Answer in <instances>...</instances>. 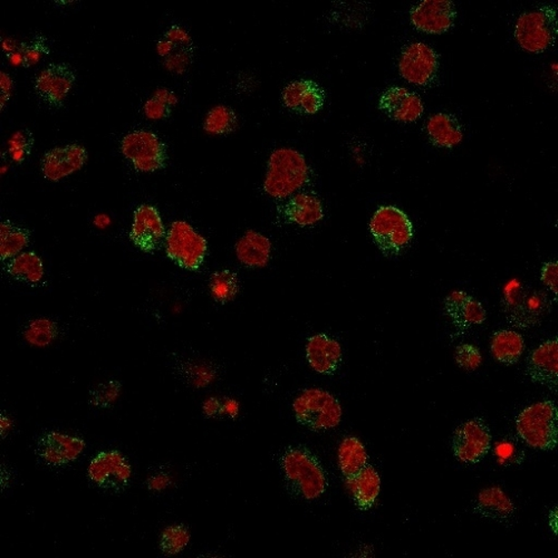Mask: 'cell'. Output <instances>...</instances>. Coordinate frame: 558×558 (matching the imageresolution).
Masks as SVG:
<instances>
[{"instance_id":"cell-4","label":"cell","mask_w":558,"mask_h":558,"mask_svg":"<svg viewBox=\"0 0 558 558\" xmlns=\"http://www.w3.org/2000/svg\"><path fill=\"white\" fill-rule=\"evenodd\" d=\"M516 431L528 446L552 451L558 443V410L553 401H542L523 409L516 419Z\"/></svg>"},{"instance_id":"cell-22","label":"cell","mask_w":558,"mask_h":558,"mask_svg":"<svg viewBox=\"0 0 558 558\" xmlns=\"http://www.w3.org/2000/svg\"><path fill=\"white\" fill-rule=\"evenodd\" d=\"M306 358L315 372L333 375L342 363V347L326 334H316L306 344Z\"/></svg>"},{"instance_id":"cell-40","label":"cell","mask_w":558,"mask_h":558,"mask_svg":"<svg viewBox=\"0 0 558 558\" xmlns=\"http://www.w3.org/2000/svg\"><path fill=\"white\" fill-rule=\"evenodd\" d=\"M8 152L13 161L22 163L31 156L34 147L33 133L27 128L15 132L7 143Z\"/></svg>"},{"instance_id":"cell-34","label":"cell","mask_w":558,"mask_h":558,"mask_svg":"<svg viewBox=\"0 0 558 558\" xmlns=\"http://www.w3.org/2000/svg\"><path fill=\"white\" fill-rule=\"evenodd\" d=\"M209 289L212 299L220 304L231 302L239 293V279L234 271L222 269L211 275Z\"/></svg>"},{"instance_id":"cell-28","label":"cell","mask_w":558,"mask_h":558,"mask_svg":"<svg viewBox=\"0 0 558 558\" xmlns=\"http://www.w3.org/2000/svg\"><path fill=\"white\" fill-rule=\"evenodd\" d=\"M491 350L498 362L512 365L521 359L525 350V340L520 333L511 330H498L492 335Z\"/></svg>"},{"instance_id":"cell-39","label":"cell","mask_w":558,"mask_h":558,"mask_svg":"<svg viewBox=\"0 0 558 558\" xmlns=\"http://www.w3.org/2000/svg\"><path fill=\"white\" fill-rule=\"evenodd\" d=\"M57 337V325L46 319L36 320L25 330V339L36 347H46Z\"/></svg>"},{"instance_id":"cell-32","label":"cell","mask_w":558,"mask_h":558,"mask_svg":"<svg viewBox=\"0 0 558 558\" xmlns=\"http://www.w3.org/2000/svg\"><path fill=\"white\" fill-rule=\"evenodd\" d=\"M51 53L46 37L36 36L29 42L19 44L17 51L8 56L14 66L32 67Z\"/></svg>"},{"instance_id":"cell-23","label":"cell","mask_w":558,"mask_h":558,"mask_svg":"<svg viewBox=\"0 0 558 558\" xmlns=\"http://www.w3.org/2000/svg\"><path fill=\"white\" fill-rule=\"evenodd\" d=\"M283 218L300 227L319 224L324 218L322 202L318 197L300 192L289 197V200L279 211Z\"/></svg>"},{"instance_id":"cell-2","label":"cell","mask_w":558,"mask_h":558,"mask_svg":"<svg viewBox=\"0 0 558 558\" xmlns=\"http://www.w3.org/2000/svg\"><path fill=\"white\" fill-rule=\"evenodd\" d=\"M310 178L305 157L291 147L271 152L264 180V191L275 199H286L302 189Z\"/></svg>"},{"instance_id":"cell-44","label":"cell","mask_w":558,"mask_h":558,"mask_svg":"<svg viewBox=\"0 0 558 558\" xmlns=\"http://www.w3.org/2000/svg\"><path fill=\"white\" fill-rule=\"evenodd\" d=\"M541 279L553 294H558V263L557 261H548L543 265Z\"/></svg>"},{"instance_id":"cell-16","label":"cell","mask_w":558,"mask_h":558,"mask_svg":"<svg viewBox=\"0 0 558 558\" xmlns=\"http://www.w3.org/2000/svg\"><path fill=\"white\" fill-rule=\"evenodd\" d=\"M86 446V441L81 438L51 431L39 437L36 454L44 465L58 468L76 461Z\"/></svg>"},{"instance_id":"cell-18","label":"cell","mask_w":558,"mask_h":558,"mask_svg":"<svg viewBox=\"0 0 558 558\" xmlns=\"http://www.w3.org/2000/svg\"><path fill=\"white\" fill-rule=\"evenodd\" d=\"M379 108L392 120L402 123L418 121L424 111L421 98L416 93L400 86L389 87L382 93Z\"/></svg>"},{"instance_id":"cell-9","label":"cell","mask_w":558,"mask_h":558,"mask_svg":"<svg viewBox=\"0 0 558 558\" xmlns=\"http://www.w3.org/2000/svg\"><path fill=\"white\" fill-rule=\"evenodd\" d=\"M121 152L139 172L152 174L167 167L166 143L151 131L137 130L127 133L121 141Z\"/></svg>"},{"instance_id":"cell-47","label":"cell","mask_w":558,"mask_h":558,"mask_svg":"<svg viewBox=\"0 0 558 558\" xmlns=\"http://www.w3.org/2000/svg\"><path fill=\"white\" fill-rule=\"evenodd\" d=\"M221 404L219 400L214 397L206 400L204 403V413L208 418H215L221 414Z\"/></svg>"},{"instance_id":"cell-6","label":"cell","mask_w":558,"mask_h":558,"mask_svg":"<svg viewBox=\"0 0 558 558\" xmlns=\"http://www.w3.org/2000/svg\"><path fill=\"white\" fill-rule=\"evenodd\" d=\"M370 231L380 250L387 256L401 254L411 243L413 225L407 214L394 206H383L374 212Z\"/></svg>"},{"instance_id":"cell-12","label":"cell","mask_w":558,"mask_h":558,"mask_svg":"<svg viewBox=\"0 0 558 558\" xmlns=\"http://www.w3.org/2000/svg\"><path fill=\"white\" fill-rule=\"evenodd\" d=\"M439 56L423 43L409 46L399 59V72L404 80L418 86H428L438 76Z\"/></svg>"},{"instance_id":"cell-19","label":"cell","mask_w":558,"mask_h":558,"mask_svg":"<svg viewBox=\"0 0 558 558\" xmlns=\"http://www.w3.org/2000/svg\"><path fill=\"white\" fill-rule=\"evenodd\" d=\"M527 374L533 382L557 391L558 340H548L533 350L528 358Z\"/></svg>"},{"instance_id":"cell-1","label":"cell","mask_w":558,"mask_h":558,"mask_svg":"<svg viewBox=\"0 0 558 558\" xmlns=\"http://www.w3.org/2000/svg\"><path fill=\"white\" fill-rule=\"evenodd\" d=\"M286 487L291 495L306 501L318 500L329 486L328 475L320 459L304 446H291L280 457Z\"/></svg>"},{"instance_id":"cell-24","label":"cell","mask_w":558,"mask_h":558,"mask_svg":"<svg viewBox=\"0 0 558 558\" xmlns=\"http://www.w3.org/2000/svg\"><path fill=\"white\" fill-rule=\"evenodd\" d=\"M473 511L477 515L498 522H510L516 512L515 503L501 487L482 489L478 493Z\"/></svg>"},{"instance_id":"cell-27","label":"cell","mask_w":558,"mask_h":558,"mask_svg":"<svg viewBox=\"0 0 558 558\" xmlns=\"http://www.w3.org/2000/svg\"><path fill=\"white\" fill-rule=\"evenodd\" d=\"M429 140L434 147H453L463 140V132L457 117L448 113H437L427 123Z\"/></svg>"},{"instance_id":"cell-45","label":"cell","mask_w":558,"mask_h":558,"mask_svg":"<svg viewBox=\"0 0 558 558\" xmlns=\"http://www.w3.org/2000/svg\"><path fill=\"white\" fill-rule=\"evenodd\" d=\"M165 38L171 43H174L177 46H191L192 39L184 28L180 26H172L169 31L166 33Z\"/></svg>"},{"instance_id":"cell-31","label":"cell","mask_w":558,"mask_h":558,"mask_svg":"<svg viewBox=\"0 0 558 558\" xmlns=\"http://www.w3.org/2000/svg\"><path fill=\"white\" fill-rule=\"evenodd\" d=\"M31 241V233L21 226L6 220L0 224V259L8 261L22 254Z\"/></svg>"},{"instance_id":"cell-8","label":"cell","mask_w":558,"mask_h":558,"mask_svg":"<svg viewBox=\"0 0 558 558\" xmlns=\"http://www.w3.org/2000/svg\"><path fill=\"white\" fill-rule=\"evenodd\" d=\"M167 256L181 269L198 270L208 253V243L187 221L172 222L166 237Z\"/></svg>"},{"instance_id":"cell-10","label":"cell","mask_w":558,"mask_h":558,"mask_svg":"<svg viewBox=\"0 0 558 558\" xmlns=\"http://www.w3.org/2000/svg\"><path fill=\"white\" fill-rule=\"evenodd\" d=\"M492 432L485 420H468L456 429L452 437V451L459 462L475 465L492 449Z\"/></svg>"},{"instance_id":"cell-46","label":"cell","mask_w":558,"mask_h":558,"mask_svg":"<svg viewBox=\"0 0 558 558\" xmlns=\"http://www.w3.org/2000/svg\"><path fill=\"white\" fill-rule=\"evenodd\" d=\"M0 87H2V97H0V107L2 111L6 107L9 98L12 96L14 82L7 73H0Z\"/></svg>"},{"instance_id":"cell-36","label":"cell","mask_w":558,"mask_h":558,"mask_svg":"<svg viewBox=\"0 0 558 558\" xmlns=\"http://www.w3.org/2000/svg\"><path fill=\"white\" fill-rule=\"evenodd\" d=\"M493 453L502 467L522 465L525 459V451L522 444L513 437H506L497 441Z\"/></svg>"},{"instance_id":"cell-33","label":"cell","mask_w":558,"mask_h":558,"mask_svg":"<svg viewBox=\"0 0 558 558\" xmlns=\"http://www.w3.org/2000/svg\"><path fill=\"white\" fill-rule=\"evenodd\" d=\"M238 127V117L233 108L226 106H217L207 113L204 121V131L210 136H227Z\"/></svg>"},{"instance_id":"cell-51","label":"cell","mask_w":558,"mask_h":558,"mask_svg":"<svg viewBox=\"0 0 558 558\" xmlns=\"http://www.w3.org/2000/svg\"><path fill=\"white\" fill-rule=\"evenodd\" d=\"M93 222H94V225H96L97 228H100V229H106L107 227L111 225L110 217L105 214L97 215L96 218H94Z\"/></svg>"},{"instance_id":"cell-21","label":"cell","mask_w":558,"mask_h":558,"mask_svg":"<svg viewBox=\"0 0 558 558\" xmlns=\"http://www.w3.org/2000/svg\"><path fill=\"white\" fill-rule=\"evenodd\" d=\"M284 106L300 115L313 116L322 110L325 92L313 80H299L289 84L283 91Z\"/></svg>"},{"instance_id":"cell-37","label":"cell","mask_w":558,"mask_h":558,"mask_svg":"<svg viewBox=\"0 0 558 558\" xmlns=\"http://www.w3.org/2000/svg\"><path fill=\"white\" fill-rule=\"evenodd\" d=\"M179 370L182 378L195 388H205L217 377L216 368L206 362H186Z\"/></svg>"},{"instance_id":"cell-38","label":"cell","mask_w":558,"mask_h":558,"mask_svg":"<svg viewBox=\"0 0 558 558\" xmlns=\"http://www.w3.org/2000/svg\"><path fill=\"white\" fill-rule=\"evenodd\" d=\"M122 391V384L117 380H107L98 383L90 391V402L92 407L108 409L116 403Z\"/></svg>"},{"instance_id":"cell-53","label":"cell","mask_w":558,"mask_h":558,"mask_svg":"<svg viewBox=\"0 0 558 558\" xmlns=\"http://www.w3.org/2000/svg\"><path fill=\"white\" fill-rule=\"evenodd\" d=\"M12 427V422L9 418L2 414V437H6V434L9 432V429Z\"/></svg>"},{"instance_id":"cell-15","label":"cell","mask_w":558,"mask_h":558,"mask_svg":"<svg viewBox=\"0 0 558 558\" xmlns=\"http://www.w3.org/2000/svg\"><path fill=\"white\" fill-rule=\"evenodd\" d=\"M457 11L451 0H423L410 12V21L419 32L441 36L453 27Z\"/></svg>"},{"instance_id":"cell-13","label":"cell","mask_w":558,"mask_h":558,"mask_svg":"<svg viewBox=\"0 0 558 558\" xmlns=\"http://www.w3.org/2000/svg\"><path fill=\"white\" fill-rule=\"evenodd\" d=\"M76 82V72L68 64L53 63L38 74L34 90L36 96L52 107H61Z\"/></svg>"},{"instance_id":"cell-52","label":"cell","mask_w":558,"mask_h":558,"mask_svg":"<svg viewBox=\"0 0 558 558\" xmlns=\"http://www.w3.org/2000/svg\"><path fill=\"white\" fill-rule=\"evenodd\" d=\"M167 482H169V481H167V478L166 476L151 478L149 481V487L151 489H157V491H159V489L166 487Z\"/></svg>"},{"instance_id":"cell-48","label":"cell","mask_w":558,"mask_h":558,"mask_svg":"<svg viewBox=\"0 0 558 558\" xmlns=\"http://www.w3.org/2000/svg\"><path fill=\"white\" fill-rule=\"evenodd\" d=\"M153 97L157 98L163 103L169 107H174L178 103V97L174 92L167 90V88H157V90L153 94Z\"/></svg>"},{"instance_id":"cell-35","label":"cell","mask_w":558,"mask_h":558,"mask_svg":"<svg viewBox=\"0 0 558 558\" xmlns=\"http://www.w3.org/2000/svg\"><path fill=\"white\" fill-rule=\"evenodd\" d=\"M189 542V528L185 525L170 526L162 533L160 550L167 556H174L184 551Z\"/></svg>"},{"instance_id":"cell-42","label":"cell","mask_w":558,"mask_h":558,"mask_svg":"<svg viewBox=\"0 0 558 558\" xmlns=\"http://www.w3.org/2000/svg\"><path fill=\"white\" fill-rule=\"evenodd\" d=\"M191 56V46L180 47L178 51H175L171 56L166 58L165 66L167 70L171 72L182 74L186 71L188 66H189Z\"/></svg>"},{"instance_id":"cell-43","label":"cell","mask_w":558,"mask_h":558,"mask_svg":"<svg viewBox=\"0 0 558 558\" xmlns=\"http://www.w3.org/2000/svg\"><path fill=\"white\" fill-rule=\"evenodd\" d=\"M143 112H145V116L149 118V120H165V118L171 116V107L152 96L146 102L145 107H143Z\"/></svg>"},{"instance_id":"cell-50","label":"cell","mask_w":558,"mask_h":558,"mask_svg":"<svg viewBox=\"0 0 558 558\" xmlns=\"http://www.w3.org/2000/svg\"><path fill=\"white\" fill-rule=\"evenodd\" d=\"M176 47H179L175 46L174 43L167 41V39H162L157 46V52L162 57H167L171 56L172 53L176 51Z\"/></svg>"},{"instance_id":"cell-29","label":"cell","mask_w":558,"mask_h":558,"mask_svg":"<svg viewBox=\"0 0 558 558\" xmlns=\"http://www.w3.org/2000/svg\"><path fill=\"white\" fill-rule=\"evenodd\" d=\"M339 465L345 479L358 475L369 465V454L364 444L355 437L345 438L339 448Z\"/></svg>"},{"instance_id":"cell-17","label":"cell","mask_w":558,"mask_h":558,"mask_svg":"<svg viewBox=\"0 0 558 558\" xmlns=\"http://www.w3.org/2000/svg\"><path fill=\"white\" fill-rule=\"evenodd\" d=\"M88 159L86 147L67 145L54 147L42 157V174L46 179L58 182L80 171Z\"/></svg>"},{"instance_id":"cell-11","label":"cell","mask_w":558,"mask_h":558,"mask_svg":"<svg viewBox=\"0 0 558 558\" xmlns=\"http://www.w3.org/2000/svg\"><path fill=\"white\" fill-rule=\"evenodd\" d=\"M131 475L130 463L117 451L97 453L87 469L88 479L94 485L105 491L117 492L128 486Z\"/></svg>"},{"instance_id":"cell-25","label":"cell","mask_w":558,"mask_h":558,"mask_svg":"<svg viewBox=\"0 0 558 558\" xmlns=\"http://www.w3.org/2000/svg\"><path fill=\"white\" fill-rule=\"evenodd\" d=\"M237 259L249 269H264L271 259L273 245L268 237L255 230H247L235 246Z\"/></svg>"},{"instance_id":"cell-5","label":"cell","mask_w":558,"mask_h":558,"mask_svg":"<svg viewBox=\"0 0 558 558\" xmlns=\"http://www.w3.org/2000/svg\"><path fill=\"white\" fill-rule=\"evenodd\" d=\"M293 410L298 422L313 431L337 428L343 413L339 400L318 388L304 390L294 400Z\"/></svg>"},{"instance_id":"cell-20","label":"cell","mask_w":558,"mask_h":558,"mask_svg":"<svg viewBox=\"0 0 558 558\" xmlns=\"http://www.w3.org/2000/svg\"><path fill=\"white\" fill-rule=\"evenodd\" d=\"M444 310L451 319L457 332L461 334L472 326L482 324L487 319L482 304L462 290H454L447 296L444 299Z\"/></svg>"},{"instance_id":"cell-49","label":"cell","mask_w":558,"mask_h":558,"mask_svg":"<svg viewBox=\"0 0 558 558\" xmlns=\"http://www.w3.org/2000/svg\"><path fill=\"white\" fill-rule=\"evenodd\" d=\"M238 412L239 403L234 399H227L226 401L221 404V414H226V416L235 418Z\"/></svg>"},{"instance_id":"cell-3","label":"cell","mask_w":558,"mask_h":558,"mask_svg":"<svg viewBox=\"0 0 558 558\" xmlns=\"http://www.w3.org/2000/svg\"><path fill=\"white\" fill-rule=\"evenodd\" d=\"M502 309L513 328L531 329L540 325L548 312L551 302L544 291L512 280L503 289Z\"/></svg>"},{"instance_id":"cell-7","label":"cell","mask_w":558,"mask_h":558,"mask_svg":"<svg viewBox=\"0 0 558 558\" xmlns=\"http://www.w3.org/2000/svg\"><path fill=\"white\" fill-rule=\"evenodd\" d=\"M557 36V8L552 5L523 13L517 19L515 38L520 46L527 52H546L555 46Z\"/></svg>"},{"instance_id":"cell-30","label":"cell","mask_w":558,"mask_h":558,"mask_svg":"<svg viewBox=\"0 0 558 558\" xmlns=\"http://www.w3.org/2000/svg\"><path fill=\"white\" fill-rule=\"evenodd\" d=\"M5 270L13 279L29 285H36L44 278L43 261L41 257L34 253V251H28V253H22L14 257L5 265Z\"/></svg>"},{"instance_id":"cell-41","label":"cell","mask_w":558,"mask_h":558,"mask_svg":"<svg viewBox=\"0 0 558 558\" xmlns=\"http://www.w3.org/2000/svg\"><path fill=\"white\" fill-rule=\"evenodd\" d=\"M456 363L466 371H475L482 363L481 350L472 344H462L454 352Z\"/></svg>"},{"instance_id":"cell-26","label":"cell","mask_w":558,"mask_h":558,"mask_svg":"<svg viewBox=\"0 0 558 558\" xmlns=\"http://www.w3.org/2000/svg\"><path fill=\"white\" fill-rule=\"evenodd\" d=\"M355 505L360 511L371 510L381 491V478L372 466L368 465L358 475L347 479Z\"/></svg>"},{"instance_id":"cell-14","label":"cell","mask_w":558,"mask_h":558,"mask_svg":"<svg viewBox=\"0 0 558 558\" xmlns=\"http://www.w3.org/2000/svg\"><path fill=\"white\" fill-rule=\"evenodd\" d=\"M167 231L155 206L140 205L133 214L130 240L143 253L152 254L166 241Z\"/></svg>"}]
</instances>
